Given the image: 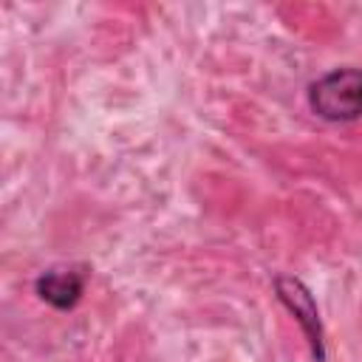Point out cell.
Instances as JSON below:
<instances>
[{"label": "cell", "mask_w": 362, "mask_h": 362, "mask_svg": "<svg viewBox=\"0 0 362 362\" xmlns=\"http://www.w3.org/2000/svg\"><path fill=\"white\" fill-rule=\"evenodd\" d=\"M274 288H277L280 303L294 314V320L300 322L303 334L308 337V345H311L314 359L322 362V359H325L322 325H320V311H317V305H314L311 291H308L297 277H277V280H274Z\"/></svg>", "instance_id": "obj_2"}, {"label": "cell", "mask_w": 362, "mask_h": 362, "mask_svg": "<svg viewBox=\"0 0 362 362\" xmlns=\"http://www.w3.org/2000/svg\"><path fill=\"white\" fill-rule=\"evenodd\" d=\"M85 283H88V272L82 266H54L37 277L34 288H37V297L51 308L68 311L79 303Z\"/></svg>", "instance_id": "obj_3"}, {"label": "cell", "mask_w": 362, "mask_h": 362, "mask_svg": "<svg viewBox=\"0 0 362 362\" xmlns=\"http://www.w3.org/2000/svg\"><path fill=\"white\" fill-rule=\"evenodd\" d=\"M308 107L325 122L362 119V68H334L308 85Z\"/></svg>", "instance_id": "obj_1"}]
</instances>
